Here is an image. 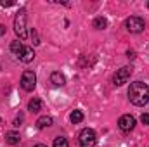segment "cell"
I'll return each instance as SVG.
<instances>
[{"mask_svg": "<svg viewBox=\"0 0 149 147\" xmlns=\"http://www.w3.org/2000/svg\"><path fill=\"white\" fill-rule=\"evenodd\" d=\"M30 37H31V42H33V45H38V43H40L37 30H33V28H31V31H30Z\"/></svg>", "mask_w": 149, "mask_h": 147, "instance_id": "cell-17", "label": "cell"}, {"mask_svg": "<svg viewBox=\"0 0 149 147\" xmlns=\"http://www.w3.org/2000/svg\"><path fill=\"white\" fill-rule=\"evenodd\" d=\"M125 26L130 33H141V31H144V19L139 16H130L125 21Z\"/></svg>", "mask_w": 149, "mask_h": 147, "instance_id": "cell-5", "label": "cell"}, {"mask_svg": "<svg viewBox=\"0 0 149 147\" xmlns=\"http://www.w3.org/2000/svg\"><path fill=\"white\" fill-rule=\"evenodd\" d=\"M118 126L121 132H132L134 126H135V118L130 116V114H123L120 119H118Z\"/></svg>", "mask_w": 149, "mask_h": 147, "instance_id": "cell-7", "label": "cell"}, {"mask_svg": "<svg viewBox=\"0 0 149 147\" xmlns=\"http://www.w3.org/2000/svg\"><path fill=\"white\" fill-rule=\"evenodd\" d=\"M40 109H42V101H40V99L35 97V99H31V101L28 102V111H30V112H38Z\"/></svg>", "mask_w": 149, "mask_h": 147, "instance_id": "cell-12", "label": "cell"}, {"mask_svg": "<svg viewBox=\"0 0 149 147\" xmlns=\"http://www.w3.org/2000/svg\"><path fill=\"white\" fill-rule=\"evenodd\" d=\"M14 31L19 37V40H26V37H28V31H26V10L24 9H21L14 17Z\"/></svg>", "mask_w": 149, "mask_h": 147, "instance_id": "cell-2", "label": "cell"}, {"mask_svg": "<svg viewBox=\"0 0 149 147\" xmlns=\"http://www.w3.org/2000/svg\"><path fill=\"white\" fill-rule=\"evenodd\" d=\"M54 123V119L50 118V116H40L37 119V128L38 130H43V128H47V126H50Z\"/></svg>", "mask_w": 149, "mask_h": 147, "instance_id": "cell-10", "label": "cell"}, {"mask_svg": "<svg viewBox=\"0 0 149 147\" xmlns=\"http://www.w3.org/2000/svg\"><path fill=\"white\" fill-rule=\"evenodd\" d=\"M35 147H47V146H43V144H37Z\"/></svg>", "mask_w": 149, "mask_h": 147, "instance_id": "cell-22", "label": "cell"}, {"mask_svg": "<svg viewBox=\"0 0 149 147\" xmlns=\"http://www.w3.org/2000/svg\"><path fill=\"white\" fill-rule=\"evenodd\" d=\"M19 140H21V137L17 132H7L5 133V142L9 146H16V144H19Z\"/></svg>", "mask_w": 149, "mask_h": 147, "instance_id": "cell-11", "label": "cell"}, {"mask_svg": "<svg viewBox=\"0 0 149 147\" xmlns=\"http://www.w3.org/2000/svg\"><path fill=\"white\" fill-rule=\"evenodd\" d=\"M70 119H71V123H80V121H83V112L80 109H74L71 114H70Z\"/></svg>", "mask_w": 149, "mask_h": 147, "instance_id": "cell-13", "label": "cell"}, {"mask_svg": "<svg viewBox=\"0 0 149 147\" xmlns=\"http://www.w3.org/2000/svg\"><path fill=\"white\" fill-rule=\"evenodd\" d=\"M128 99L134 106H146L149 102V87L142 81H134L128 88Z\"/></svg>", "mask_w": 149, "mask_h": 147, "instance_id": "cell-1", "label": "cell"}, {"mask_svg": "<svg viewBox=\"0 0 149 147\" xmlns=\"http://www.w3.org/2000/svg\"><path fill=\"white\" fill-rule=\"evenodd\" d=\"M35 85H37V76H35V73L30 71V69H26L23 73V76H21V88L24 92H31L35 88Z\"/></svg>", "mask_w": 149, "mask_h": 147, "instance_id": "cell-6", "label": "cell"}, {"mask_svg": "<svg viewBox=\"0 0 149 147\" xmlns=\"http://www.w3.org/2000/svg\"><path fill=\"white\" fill-rule=\"evenodd\" d=\"M21 121H23V116L16 118V121H14V126H19V125H21Z\"/></svg>", "mask_w": 149, "mask_h": 147, "instance_id": "cell-20", "label": "cell"}, {"mask_svg": "<svg viewBox=\"0 0 149 147\" xmlns=\"http://www.w3.org/2000/svg\"><path fill=\"white\" fill-rule=\"evenodd\" d=\"M33 57H35V52H33V49H31V47H23V50H21V52H19V55H17V59H19L21 62H24V64L31 62V61H33Z\"/></svg>", "mask_w": 149, "mask_h": 147, "instance_id": "cell-8", "label": "cell"}, {"mask_svg": "<svg viewBox=\"0 0 149 147\" xmlns=\"http://www.w3.org/2000/svg\"><path fill=\"white\" fill-rule=\"evenodd\" d=\"M127 57H128V59H134V57H135V52H134V50H128V52H127Z\"/></svg>", "mask_w": 149, "mask_h": 147, "instance_id": "cell-19", "label": "cell"}, {"mask_svg": "<svg viewBox=\"0 0 149 147\" xmlns=\"http://www.w3.org/2000/svg\"><path fill=\"white\" fill-rule=\"evenodd\" d=\"M5 33V26L3 24H0V35H3Z\"/></svg>", "mask_w": 149, "mask_h": 147, "instance_id": "cell-21", "label": "cell"}, {"mask_svg": "<svg viewBox=\"0 0 149 147\" xmlns=\"http://www.w3.org/2000/svg\"><path fill=\"white\" fill-rule=\"evenodd\" d=\"M106 26H108V21H106L104 17H101V16H99V17H95V19H94V28H95V30H104Z\"/></svg>", "mask_w": 149, "mask_h": 147, "instance_id": "cell-14", "label": "cell"}, {"mask_svg": "<svg viewBox=\"0 0 149 147\" xmlns=\"http://www.w3.org/2000/svg\"><path fill=\"white\" fill-rule=\"evenodd\" d=\"M141 121H142V125H149V112H144L141 116Z\"/></svg>", "mask_w": 149, "mask_h": 147, "instance_id": "cell-18", "label": "cell"}, {"mask_svg": "<svg viewBox=\"0 0 149 147\" xmlns=\"http://www.w3.org/2000/svg\"><path fill=\"white\" fill-rule=\"evenodd\" d=\"M54 147H70L66 137H56L54 139Z\"/></svg>", "mask_w": 149, "mask_h": 147, "instance_id": "cell-16", "label": "cell"}, {"mask_svg": "<svg viewBox=\"0 0 149 147\" xmlns=\"http://www.w3.org/2000/svg\"><path fill=\"white\" fill-rule=\"evenodd\" d=\"M148 7H149V3H148Z\"/></svg>", "mask_w": 149, "mask_h": 147, "instance_id": "cell-23", "label": "cell"}, {"mask_svg": "<svg viewBox=\"0 0 149 147\" xmlns=\"http://www.w3.org/2000/svg\"><path fill=\"white\" fill-rule=\"evenodd\" d=\"M78 142H80V147H95L97 135L92 128H83L78 135Z\"/></svg>", "mask_w": 149, "mask_h": 147, "instance_id": "cell-3", "label": "cell"}, {"mask_svg": "<svg viewBox=\"0 0 149 147\" xmlns=\"http://www.w3.org/2000/svg\"><path fill=\"white\" fill-rule=\"evenodd\" d=\"M132 66H123V68H120V69H116V73L113 76V83L116 85V87H121V85H125L127 81H128V78H130V74H132Z\"/></svg>", "mask_w": 149, "mask_h": 147, "instance_id": "cell-4", "label": "cell"}, {"mask_svg": "<svg viewBox=\"0 0 149 147\" xmlns=\"http://www.w3.org/2000/svg\"><path fill=\"white\" fill-rule=\"evenodd\" d=\"M50 83L54 87H64L66 85V78H64V74L61 73V71H54V73L50 74Z\"/></svg>", "mask_w": 149, "mask_h": 147, "instance_id": "cell-9", "label": "cell"}, {"mask_svg": "<svg viewBox=\"0 0 149 147\" xmlns=\"http://www.w3.org/2000/svg\"><path fill=\"white\" fill-rule=\"evenodd\" d=\"M23 47H24V45H23V43H21L19 40H14V42L10 43V50H12V52H14L16 55H19V52L23 50Z\"/></svg>", "mask_w": 149, "mask_h": 147, "instance_id": "cell-15", "label": "cell"}]
</instances>
